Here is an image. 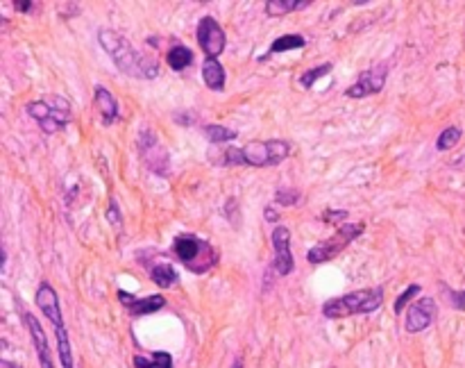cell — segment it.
<instances>
[{
	"label": "cell",
	"mask_w": 465,
	"mask_h": 368,
	"mask_svg": "<svg viewBox=\"0 0 465 368\" xmlns=\"http://www.w3.org/2000/svg\"><path fill=\"white\" fill-rule=\"evenodd\" d=\"M273 248H275V264L277 275H288L295 268V259L290 253V230L284 225H277L273 230Z\"/></svg>",
	"instance_id": "obj_11"
},
{
	"label": "cell",
	"mask_w": 465,
	"mask_h": 368,
	"mask_svg": "<svg viewBox=\"0 0 465 368\" xmlns=\"http://www.w3.org/2000/svg\"><path fill=\"white\" fill-rule=\"evenodd\" d=\"M365 230V223H343L336 234L329 236L327 241H322L318 246H313L311 251L307 253L309 264H324V262H331L334 257H339L345 248H348L356 236H361Z\"/></svg>",
	"instance_id": "obj_5"
},
{
	"label": "cell",
	"mask_w": 465,
	"mask_h": 368,
	"mask_svg": "<svg viewBox=\"0 0 465 368\" xmlns=\"http://www.w3.org/2000/svg\"><path fill=\"white\" fill-rule=\"evenodd\" d=\"M447 294H449V305L459 311H465V291H449L447 289Z\"/></svg>",
	"instance_id": "obj_31"
},
{
	"label": "cell",
	"mask_w": 465,
	"mask_h": 368,
	"mask_svg": "<svg viewBox=\"0 0 465 368\" xmlns=\"http://www.w3.org/2000/svg\"><path fill=\"white\" fill-rule=\"evenodd\" d=\"M438 314V307H436V300L434 298H420V300H413L406 309V318H404V328L406 332L416 334V332H423L427 330L431 323H434Z\"/></svg>",
	"instance_id": "obj_9"
},
{
	"label": "cell",
	"mask_w": 465,
	"mask_h": 368,
	"mask_svg": "<svg viewBox=\"0 0 465 368\" xmlns=\"http://www.w3.org/2000/svg\"><path fill=\"white\" fill-rule=\"evenodd\" d=\"M264 216H266V221H270V223H273V221H279V212H275L273 207H270V205L266 207Z\"/></svg>",
	"instance_id": "obj_33"
},
{
	"label": "cell",
	"mask_w": 465,
	"mask_h": 368,
	"mask_svg": "<svg viewBox=\"0 0 465 368\" xmlns=\"http://www.w3.org/2000/svg\"><path fill=\"white\" fill-rule=\"evenodd\" d=\"M118 298H121L123 307H127V311L136 318L146 316V314H155L166 305L164 296H159V294L148 296V298H136L132 294H127V291H118Z\"/></svg>",
	"instance_id": "obj_14"
},
{
	"label": "cell",
	"mask_w": 465,
	"mask_h": 368,
	"mask_svg": "<svg viewBox=\"0 0 465 368\" xmlns=\"http://www.w3.org/2000/svg\"><path fill=\"white\" fill-rule=\"evenodd\" d=\"M107 221L114 223L116 227L123 225V216H121V209H118V202H116V200H110V205H107Z\"/></svg>",
	"instance_id": "obj_30"
},
{
	"label": "cell",
	"mask_w": 465,
	"mask_h": 368,
	"mask_svg": "<svg viewBox=\"0 0 465 368\" xmlns=\"http://www.w3.org/2000/svg\"><path fill=\"white\" fill-rule=\"evenodd\" d=\"M420 294V284H411V287H406V291L402 296H397V300H395V305H393V309H395V314H399L402 311L408 302H411V298H416Z\"/></svg>",
	"instance_id": "obj_27"
},
{
	"label": "cell",
	"mask_w": 465,
	"mask_h": 368,
	"mask_svg": "<svg viewBox=\"0 0 465 368\" xmlns=\"http://www.w3.org/2000/svg\"><path fill=\"white\" fill-rule=\"evenodd\" d=\"M98 43L102 50L112 57L116 64V69L129 75V78H139V80H155L159 75V62L153 55H146V52H139L129 39H125L121 32L102 28L98 32Z\"/></svg>",
	"instance_id": "obj_1"
},
{
	"label": "cell",
	"mask_w": 465,
	"mask_h": 368,
	"mask_svg": "<svg viewBox=\"0 0 465 368\" xmlns=\"http://www.w3.org/2000/svg\"><path fill=\"white\" fill-rule=\"evenodd\" d=\"M331 69H334V64H320V67H313V69H309V71H305L300 75V84L305 86V89H311L313 84H316L320 78H324L327 73H331Z\"/></svg>",
	"instance_id": "obj_25"
},
{
	"label": "cell",
	"mask_w": 465,
	"mask_h": 368,
	"mask_svg": "<svg viewBox=\"0 0 465 368\" xmlns=\"http://www.w3.org/2000/svg\"><path fill=\"white\" fill-rule=\"evenodd\" d=\"M275 198H277L279 205H284V207H290V205H295V202L300 200V191H295V189H279Z\"/></svg>",
	"instance_id": "obj_28"
},
{
	"label": "cell",
	"mask_w": 465,
	"mask_h": 368,
	"mask_svg": "<svg viewBox=\"0 0 465 368\" xmlns=\"http://www.w3.org/2000/svg\"><path fill=\"white\" fill-rule=\"evenodd\" d=\"M209 159L218 166H245L243 148H220L218 146V157H209Z\"/></svg>",
	"instance_id": "obj_23"
},
{
	"label": "cell",
	"mask_w": 465,
	"mask_h": 368,
	"mask_svg": "<svg viewBox=\"0 0 465 368\" xmlns=\"http://www.w3.org/2000/svg\"><path fill=\"white\" fill-rule=\"evenodd\" d=\"M202 80L211 91H223L225 80H227V73L223 69V64L218 59H204L202 62Z\"/></svg>",
	"instance_id": "obj_17"
},
{
	"label": "cell",
	"mask_w": 465,
	"mask_h": 368,
	"mask_svg": "<svg viewBox=\"0 0 465 368\" xmlns=\"http://www.w3.org/2000/svg\"><path fill=\"white\" fill-rule=\"evenodd\" d=\"M461 127H457V125H452V127H445L440 132V137H438V142H436V148L438 150H452L454 146H457L459 142H461Z\"/></svg>",
	"instance_id": "obj_26"
},
{
	"label": "cell",
	"mask_w": 465,
	"mask_h": 368,
	"mask_svg": "<svg viewBox=\"0 0 465 368\" xmlns=\"http://www.w3.org/2000/svg\"><path fill=\"white\" fill-rule=\"evenodd\" d=\"M37 307L41 309V314L46 316L52 328H59L64 326V316H61V307H59V296L57 291L50 287V282H41L39 289H37Z\"/></svg>",
	"instance_id": "obj_13"
},
{
	"label": "cell",
	"mask_w": 465,
	"mask_h": 368,
	"mask_svg": "<svg viewBox=\"0 0 465 368\" xmlns=\"http://www.w3.org/2000/svg\"><path fill=\"white\" fill-rule=\"evenodd\" d=\"M25 110L46 134H57L73 121L71 103L64 96H43L39 100L28 103Z\"/></svg>",
	"instance_id": "obj_4"
},
{
	"label": "cell",
	"mask_w": 465,
	"mask_h": 368,
	"mask_svg": "<svg viewBox=\"0 0 465 368\" xmlns=\"http://www.w3.org/2000/svg\"><path fill=\"white\" fill-rule=\"evenodd\" d=\"M143 268H148V273H150V280L157 284V287H161V289H170L172 284L177 282V270L172 268V264L170 262H155V264H146Z\"/></svg>",
	"instance_id": "obj_16"
},
{
	"label": "cell",
	"mask_w": 465,
	"mask_h": 368,
	"mask_svg": "<svg viewBox=\"0 0 465 368\" xmlns=\"http://www.w3.org/2000/svg\"><path fill=\"white\" fill-rule=\"evenodd\" d=\"M55 334H57V355H59L61 368H75V364H73V348H71V341H69L66 326L55 328Z\"/></svg>",
	"instance_id": "obj_21"
},
{
	"label": "cell",
	"mask_w": 465,
	"mask_h": 368,
	"mask_svg": "<svg viewBox=\"0 0 465 368\" xmlns=\"http://www.w3.org/2000/svg\"><path fill=\"white\" fill-rule=\"evenodd\" d=\"M93 105L98 114L102 116V121L110 125L118 121V103L114 98V93L105 86H95V96H93Z\"/></svg>",
	"instance_id": "obj_15"
},
{
	"label": "cell",
	"mask_w": 465,
	"mask_h": 368,
	"mask_svg": "<svg viewBox=\"0 0 465 368\" xmlns=\"http://www.w3.org/2000/svg\"><path fill=\"white\" fill-rule=\"evenodd\" d=\"M309 5L311 0H268L266 12L270 16H284L288 12H298V9H305Z\"/></svg>",
	"instance_id": "obj_19"
},
{
	"label": "cell",
	"mask_w": 465,
	"mask_h": 368,
	"mask_svg": "<svg viewBox=\"0 0 465 368\" xmlns=\"http://www.w3.org/2000/svg\"><path fill=\"white\" fill-rule=\"evenodd\" d=\"M320 219H322L324 223H329V225L341 227V221H348V212H345V209H327V212L320 216Z\"/></svg>",
	"instance_id": "obj_29"
},
{
	"label": "cell",
	"mask_w": 465,
	"mask_h": 368,
	"mask_svg": "<svg viewBox=\"0 0 465 368\" xmlns=\"http://www.w3.org/2000/svg\"><path fill=\"white\" fill-rule=\"evenodd\" d=\"M0 368H18V366L12 364V362H7V360H3V362H0Z\"/></svg>",
	"instance_id": "obj_34"
},
{
	"label": "cell",
	"mask_w": 465,
	"mask_h": 368,
	"mask_svg": "<svg viewBox=\"0 0 465 368\" xmlns=\"http://www.w3.org/2000/svg\"><path fill=\"white\" fill-rule=\"evenodd\" d=\"M139 150H141L143 164L150 171L157 173V176H168V173H170L168 153H166V148L161 146L159 137L150 127L141 130V137H139Z\"/></svg>",
	"instance_id": "obj_7"
},
{
	"label": "cell",
	"mask_w": 465,
	"mask_h": 368,
	"mask_svg": "<svg viewBox=\"0 0 465 368\" xmlns=\"http://www.w3.org/2000/svg\"><path fill=\"white\" fill-rule=\"evenodd\" d=\"M12 5L16 7V12H23V14H28V12L35 9V3H32V0H14Z\"/></svg>",
	"instance_id": "obj_32"
},
{
	"label": "cell",
	"mask_w": 465,
	"mask_h": 368,
	"mask_svg": "<svg viewBox=\"0 0 465 368\" xmlns=\"http://www.w3.org/2000/svg\"><path fill=\"white\" fill-rule=\"evenodd\" d=\"M384 302V289L372 287V289H359L352 294H345L341 298H331L322 305V316L331 321L350 318L356 314H372L382 307Z\"/></svg>",
	"instance_id": "obj_2"
},
{
	"label": "cell",
	"mask_w": 465,
	"mask_h": 368,
	"mask_svg": "<svg viewBox=\"0 0 465 368\" xmlns=\"http://www.w3.org/2000/svg\"><path fill=\"white\" fill-rule=\"evenodd\" d=\"M202 132H204V137H207L211 144H218V146H223V144H227V142H234V139L239 137V134L234 132V130L225 127V125H216V123L204 125Z\"/></svg>",
	"instance_id": "obj_24"
},
{
	"label": "cell",
	"mask_w": 465,
	"mask_h": 368,
	"mask_svg": "<svg viewBox=\"0 0 465 368\" xmlns=\"http://www.w3.org/2000/svg\"><path fill=\"white\" fill-rule=\"evenodd\" d=\"M134 366L136 368H172V357L166 350H157L150 357L136 355L134 357Z\"/></svg>",
	"instance_id": "obj_22"
},
{
	"label": "cell",
	"mask_w": 465,
	"mask_h": 368,
	"mask_svg": "<svg viewBox=\"0 0 465 368\" xmlns=\"http://www.w3.org/2000/svg\"><path fill=\"white\" fill-rule=\"evenodd\" d=\"M196 37H198V43H200L204 55H207V59H218L223 55L227 37H225V30L220 28V23L216 18H211V16L200 18Z\"/></svg>",
	"instance_id": "obj_8"
},
{
	"label": "cell",
	"mask_w": 465,
	"mask_h": 368,
	"mask_svg": "<svg viewBox=\"0 0 465 368\" xmlns=\"http://www.w3.org/2000/svg\"><path fill=\"white\" fill-rule=\"evenodd\" d=\"M166 64L172 71H184L193 64V52L184 43H177L166 52Z\"/></svg>",
	"instance_id": "obj_18"
},
{
	"label": "cell",
	"mask_w": 465,
	"mask_h": 368,
	"mask_svg": "<svg viewBox=\"0 0 465 368\" xmlns=\"http://www.w3.org/2000/svg\"><path fill=\"white\" fill-rule=\"evenodd\" d=\"M172 253L184 264V268L191 273L202 275L218 264V251L204 239H198L196 234H179L172 241Z\"/></svg>",
	"instance_id": "obj_3"
},
{
	"label": "cell",
	"mask_w": 465,
	"mask_h": 368,
	"mask_svg": "<svg viewBox=\"0 0 465 368\" xmlns=\"http://www.w3.org/2000/svg\"><path fill=\"white\" fill-rule=\"evenodd\" d=\"M386 78H388L386 64H379V67H375V69H367L356 78V82L345 91V96H348V98H365V96L379 93L386 86Z\"/></svg>",
	"instance_id": "obj_10"
},
{
	"label": "cell",
	"mask_w": 465,
	"mask_h": 368,
	"mask_svg": "<svg viewBox=\"0 0 465 368\" xmlns=\"http://www.w3.org/2000/svg\"><path fill=\"white\" fill-rule=\"evenodd\" d=\"M305 46H307V39L302 37V35H284V37H279V39L273 41V46H270V50H268L266 57L277 55V52L300 50V48H305ZM266 57H264V59H266Z\"/></svg>",
	"instance_id": "obj_20"
},
{
	"label": "cell",
	"mask_w": 465,
	"mask_h": 368,
	"mask_svg": "<svg viewBox=\"0 0 465 368\" xmlns=\"http://www.w3.org/2000/svg\"><path fill=\"white\" fill-rule=\"evenodd\" d=\"M232 368H243V360H241V357H236L234 364H232Z\"/></svg>",
	"instance_id": "obj_35"
},
{
	"label": "cell",
	"mask_w": 465,
	"mask_h": 368,
	"mask_svg": "<svg viewBox=\"0 0 465 368\" xmlns=\"http://www.w3.org/2000/svg\"><path fill=\"white\" fill-rule=\"evenodd\" d=\"M23 321H25V328L32 337V343H35V350L39 355V366L41 368H55V362H52V348H50L48 337H46V332H43L39 318L35 316V314H25Z\"/></svg>",
	"instance_id": "obj_12"
},
{
	"label": "cell",
	"mask_w": 465,
	"mask_h": 368,
	"mask_svg": "<svg viewBox=\"0 0 465 368\" xmlns=\"http://www.w3.org/2000/svg\"><path fill=\"white\" fill-rule=\"evenodd\" d=\"M290 155V144L284 139H270V142H250L243 146L245 166L268 168L277 166Z\"/></svg>",
	"instance_id": "obj_6"
}]
</instances>
